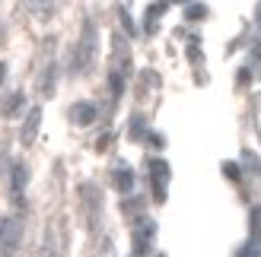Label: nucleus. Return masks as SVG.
<instances>
[{
    "label": "nucleus",
    "mask_w": 261,
    "mask_h": 257,
    "mask_svg": "<svg viewBox=\"0 0 261 257\" xmlns=\"http://www.w3.org/2000/svg\"><path fill=\"white\" fill-rule=\"evenodd\" d=\"M38 127H42V108H29V114H25V124H22V146H32L35 137H38Z\"/></svg>",
    "instance_id": "20e7f679"
},
{
    "label": "nucleus",
    "mask_w": 261,
    "mask_h": 257,
    "mask_svg": "<svg viewBox=\"0 0 261 257\" xmlns=\"http://www.w3.org/2000/svg\"><path fill=\"white\" fill-rule=\"evenodd\" d=\"M25 184H29V169H25V162H13L10 165V197H13L16 207H22Z\"/></svg>",
    "instance_id": "7ed1b4c3"
},
{
    "label": "nucleus",
    "mask_w": 261,
    "mask_h": 257,
    "mask_svg": "<svg viewBox=\"0 0 261 257\" xmlns=\"http://www.w3.org/2000/svg\"><path fill=\"white\" fill-rule=\"evenodd\" d=\"M258 25H261V7H258Z\"/></svg>",
    "instance_id": "cd10ccee"
},
{
    "label": "nucleus",
    "mask_w": 261,
    "mask_h": 257,
    "mask_svg": "<svg viewBox=\"0 0 261 257\" xmlns=\"http://www.w3.org/2000/svg\"><path fill=\"white\" fill-rule=\"evenodd\" d=\"M4 76H7V63H0V83H4Z\"/></svg>",
    "instance_id": "a878e982"
},
{
    "label": "nucleus",
    "mask_w": 261,
    "mask_h": 257,
    "mask_svg": "<svg viewBox=\"0 0 261 257\" xmlns=\"http://www.w3.org/2000/svg\"><path fill=\"white\" fill-rule=\"evenodd\" d=\"M115 187H118L121 194H130V190H134V172H130L127 165H115Z\"/></svg>",
    "instance_id": "423d86ee"
},
{
    "label": "nucleus",
    "mask_w": 261,
    "mask_h": 257,
    "mask_svg": "<svg viewBox=\"0 0 261 257\" xmlns=\"http://www.w3.org/2000/svg\"><path fill=\"white\" fill-rule=\"evenodd\" d=\"M29 7H32V13H38L42 19H48L51 10H55V4H51V0H29Z\"/></svg>",
    "instance_id": "9b49d317"
},
{
    "label": "nucleus",
    "mask_w": 261,
    "mask_h": 257,
    "mask_svg": "<svg viewBox=\"0 0 261 257\" xmlns=\"http://www.w3.org/2000/svg\"><path fill=\"white\" fill-rule=\"evenodd\" d=\"M166 4H185V0H166Z\"/></svg>",
    "instance_id": "bb28decb"
},
{
    "label": "nucleus",
    "mask_w": 261,
    "mask_h": 257,
    "mask_svg": "<svg viewBox=\"0 0 261 257\" xmlns=\"http://www.w3.org/2000/svg\"><path fill=\"white\" fill-rule=\"evenodd\" d=\"M16 108H22V92H16L13 99H7V105H4V114H13Z\"/></svg>",
    "instance_id": "f3484780"
},
{
    "label": "nucleus",
    "mask_w": 261,
    "mask_h": 257,
    "mask_svg": "<svg viewBox=\"0 0 261 257\" xmlns=\"http://www.w3.org/2000/svg\"><path fill=\"white\" fill-rule=\"evenodd\" d=\"M147 143H150L153 149H163V146H166V137H163V134H147Z\"/></svg>",
    "instance_id": "412c9836"
},
{
    "label": "nucleus",
    "mask_w": 261,
    "mask_h": 257,
    "mask_svg": "<svg viewBox=\"0 0 261 257\" xmlns=\"http://www.w3.org/2000/svg\"><path fill=\"white\" fill-rule=\"evenodd\" d=\"M93 54H96V25H93V19H86V22H83L80 45H76V51H73L70 70H73V73H86V67L93 63Z\"/></svg>",
    "instance_id": "f257e3e1"
},
{
    "label": "nucleus",
    "mask_w": 261,
    "mask_h": 257,
    "mask_svg": "<svg viewBox=\"0 0 261 257\" xmlns=\"http://www.w3.org/2000/svg\"><path fill=\"white\" fill-rule=\"evenodd\" d=\"M239 257H261V238H255V235H252V241L242 248V254H239Z\"/></svg>",
    "instance_id": "2eb2a0df"
},
{
    "label": "nucleus",
    "mask_w": 261,
    "mask_h": 257,
    "mask_svg": "<svg viewBox=\"0 0 261 257\" xmlns=\"http://www.w3.org/2000/svg\"><path fill=\"white\" fill-rule=\"evenodd\" d=\"M96 105L93 102H76V105H70V121L76 124V127H86V124H93L96 121Z\"/></svg>",
    "instance_id": "39448f33"
},
{
    "label": "nucleus",
    "mask_w": 261,
    "mask_h": 257,
    "mask_svg": "<svg viewBox=\"0 0 261 257\" xmlns=\"http://www.w3.org/2000/svg\"><path fill=\"white\" fill-rule=\"evenodd\" d=\"M185 19H188V22L207 19V7H204V4H188V7H185Z\"/></svg>",
    "instance_id": "9d476101"
},
{
    "label": "nucleus",
    "mask_w": 261,
    "mask_h": 257,
    "mask_svg": "<svg viewBox=\"0 0 261 257\" xmlns=\"http://www.w3.org/2000/svg\"><path fill=\"white\" fill-rule=\"evenodd\" d=\"M109 86H112V95L118 99V95L124 92V73H118V70H112V76H109Z\"/></svg>",
    "instance_id": "ddd939ff"
},
{
    "label": "nucleus",
    "mask_w": 261,
    "mask_h": 257,
    "mask_svg": "<svg viewBox=\"0 0 261 257\" xmlns=\"http://www.w3.org/2000/svg\"><path fill=\"white\" fill-rule=\"evenodd\" d=\"M249 80H252V70L242 67V70H239V83H249Z\"/></svg>",
    "instance_id": "393cba45"
},
{
    "label": "nucleus",
    "mask_w": 261,
    "mask_h": 257,
    "mask_svg": "<svg viewBox=\"0 0 261 257\" xmlns=\"http://www.w3.org/2000/svg\"><path fill=\"white\" fill-rule=\"evenodd\" d=\"M223 175L236 181V178H239V165H236V162H223Z\"/></svg>",
    "instance_id": "4be33fe9"
},
{
    "label": "nucleus",
    "mask_w": 261,
    "mask_h": 257,
    "mask_svg": "<svg viewBox=\"0 0 261 257\" xmlns=\"http://www.w3.org/2000/svg\"><path fill=\"white\" fill-rule=\"evenodd\" d=\"M55 76H58L55 67L45 70V76H42V95H55Z\"/></svg>",
    "instance_id": "f8f14e48"
},
{
    "label": "nucleus",
    "mask_w": 261,
    "mask_h": 257,
    "mask_svg": "<svg viewBox=\"0 0 261 257\" xmlns=\"http://www.w3.org/2000/svg\"><path fill=\"white\" fill-rule=\"evenodd\" d=\"M166 0H156V4L153 7H147V32L153 35L156 32V22H160V16H163V13H166Z\"/></svg>",
    "instance_id": "6e6552de"
},
{
    "label": "nucleus",
    "mask_w": 261,
    "mask_h": 257,
    "mask_svg": "<svg viewBox=\"0 0 261 257\" xmlns=\"http://www.w3.org/2000/svg\"><path fill=\"white\" fill-rule=\"evenodd\" d=\"M249 229H252V235H255V238H261V207H255V210H252Z\"/></svg>",
    "instance_id": "dca6fc26"
},
{
    "label": "nucleus",
    "mask_w": 261,
    "mask_h": 257,
    "mask_svg": "<svg viewBox=\"0 0 261 257\" xmlns=\"http://www.w3.org/2000/svg\"><path fill=\"white\" fill-rule=\"evenodd\" d=\"M242 162L249 165V169H261V162H258V156H255L252 149H242Z\"/></svg>",
    "instance_id": "a211bd4d"
},
{
    "label": "nucleus",
    "mask_w": 261,
    "mask_h": 257,
    "mask_svg": "<svg viewBox=\"0 0 261 257\" xmlns=\"http://www.w3.org/2000/svg\"><path fill=\"white\" fill-rule=\"evenodd\" d=\"M143 131H147V124H143V114H134V118H130V137L140 140Z\"/></svg>",
    "instance_id": "4468645a"
},
{
    "label": "nucleus",
    "mask_w": 261,
    "mask_h": 257,
    "mask_svg": "<svg viewBox=\"0 0 261 257\" xmlns=\"http://www.w3.org/2000/svg\"><path fill=\"white\" fill-rule=\"evenodd\" d=\"M156 235V222L153 219H147V216H140V222H137V229H134V238H153Z\"/></svg>",
    "instance_id": "1a4fd4ad"
},
{
    "label": "nucleus",
    "mask_w": 261,
    "mask_h": 257,
    "mask_svg": "<svg viewBox=\"0 0 261 257\" xmlns=\"http://www.w3.org/2000/svg\"><path fill=\"white\" fill-rule=\"evenodd\" d=\"M118 16H121V25H124V32H127V35H134L137 29H134V22H130V16H127V10H124V7L118 10Z\"/></svg>",
    "instance_id": "6ab92c4d"
},
{
    "label": "nucleus",
    "mask_w": 261,
    "mask_h": 257,
    "mask_svg": "<svg viewBox=\"0 0 261 257\" xmlns=\"http://www.w3.org/2000/svg\"><path fill=\"white\" fill-rule=\"evenodd\" d=\"M160 257H166V254H160Z\"/></svg>",
    "instance_id": "c85d7f7f"
},
{
    "label": "nucleus",
    "mask_w": 261,
    "mask_h": 257,
    "mask_svg": "<svg viewBox=\"0 0 261 257\" xmlns=\"http://www.w3.org/2000/svg\"><path fill=\"white\" fill-rule=\"evenodd\" d=\"M109 143H112V134H102V137L96 140V149H99V152H106V149H109Z\"/></svg>",
    "instance_id": "5701e85b"
},
{
    "label": "nucleus",
    "mask_w": 261,
    "mask_h": 257,
    "mask_svg": "<svg viewBox=\"0 0 261 257\" xmlns=\"http://www.w3.org/2000/svg\"><path fill=\"white\" fill-rule=\"evenodd\" d=\"M22 241V219L19 216H4L0 219V257H13Z\"/></svg>",
    "instance_id": "f03ea898"
},
{
    "label": "nucleus",
    "mask_w": 261,
    "mask_h": 257,
    "mask_svg": "<svg viewBox=\"0 0 261 257\" xmlns=\"http://www.w3.org/2000/svg\"><path fill=\"white\" fill-rule=\"evenodd\" d=\"M134 254H137V257L150 254V241H147V238H134Z\"/></svg>",
    "instance_id": "aec40b11"
},
{
    "label": "nucleus",
    "mask_w": 261,
    "mask_h": 257,
    "mask_svg": "<svg viewBox=\"0 0 261 257\" xmlns=\"http://www.w3.org/2000/svg\"><path fill=\"white\" fill-rule=\"evenodd\" d=\"M150 181L153 184H166L169 181V162H163V159L150 162Z\"/></svg>",
    "instance_id": "0eeeda50"
},
{
    "label": "nucleus",
    "mask_w": 261,
    "mask_h": 257,
    "mask_svg": "<svg viewBox=\"0 0 261 257\" xmlns=\"http://www.w3.org/2000/svg\"><path fill=\"white\" fill-rule=\"evenodd\" d=\"M143 207V200H124V213H137Z\"/></svg>",
    "instance_id": "b1692460"
}]
</instances>
